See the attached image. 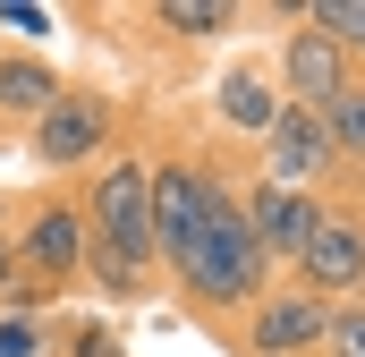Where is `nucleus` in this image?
Listing matches in <instances>:
<instances>
[{
    "instance_id": "9",
    "label": "nucleus",
    "mask_w": 365,
    "mask_h": 357,
    "mask_svg": "<svg viewBox=\"0 0 365 357\" xmlns=\"http://www.w3.org/2000/svg\"><path fill=\"white\" fill-rule=\"evenodd\" d=\"M247 178L306 187V196H331V187H349L340 154H331V128H323V111H306V102H280V119L264 128V145H255V171H247Z\"/></svg>"
},
{
    "instance_id": "1",
    "label": "nucleus",
    "mask_w": 365,
    "mask_h": 357,
    "mask_svg": "<svg viewBox=\"0 0 365 357\" xmlns=\"http://www.w3.org/2000/svg\"><path fill=\"white\" fill-rule=\"evenodd\" d=\"M86 289H102V306H145L162 289V256H153V154L128 128L119 154H102L86 178Z\"/></svg>"
},
{
    "instance_id": "7",
    "label": "nucleus",
    "mask_w": 365,
    "mask_h": 357,
    "mask_svg": "<svg viewBox=\"0 0 365 357\" xmlns=\"http://www.w3.org/2000/svg\"><path fill=\"white\" fill-rule=\"evenodd\" d=\"M212 111H204V136H221L230 154H247L255 162V145H264V128L280 119V77H272V51H230L221 69H212V94H204Z\"/></svg>"
},
{
    "instance_id": "5",
    "label": "nucleus",
    "mask_w": 365,
    "mask_h": 357,
    "mask_svg": "<svg viewBox=\"0 0 365 357\" xmlns=\"http://www.w3.org/2000/svg\"><path fill=\"white\" fill-rule=\"evenodd\" d=\"M255 17H272V26H280V34H272V77H280V102L331 111V102H340V94L365 77V69L340 51V43H323L314 26H297V9H289V0H264Z\"/></svg>"
},
{
    "instance_id": "16",
    "label": "nucleus",
    "mask_w": 365,
    "mask_h": 357,
    "mask_svg": "<svg viewBox=\"0 0 365 357\" xmlns=\"http://www.w3.org/2000/svg\"><path fill=\"white\" fill-rule=\"evenodd\" d=\"M0 26H26V34H43V26H51V9H26V0H0Z\"/></svg>"
},
{
    "instance_id": "15",
    "label": "nucleus",
    "mask_w": 365,
    "mask_h": 357,
    "mask_svg": "<svg viewBox=\"0 0 365 357\" xmlns=\"http://www.w3.org/2000/svg\"><path fill=\"white\" fill-rule=\"evenodd\" d=\"M323 357H365V298H340V306H331V341H323Z\"/></svg>"
},
{
    "instance_id": "13",
    "label": "nucleus",
    "mask_w": 365,
    "mask_h": 357,
    "mask_svg": "<svg viewBox=\"0 0 365 357\" xmlns=\"http://www.w3.org/2000/svg\"><path fill=\"white\" fill-rule=\"evenodd\" d=\"M51 357H128V341H119V323H110V315L60 306V315H51Z\"/></svg>"
},
{
    "instance_id": "10",
    "label": "nucleus",
    "mask_w": 365,
    "mask_h": 357,
    "mask_svg": "<svg viewBox=\"0 0 365 357\" xmlns=\"http://www.w3.org/2000/svg\"><path fill=\"white\" fill-rule=\"evenodd\" d=\"M119 26H136L128 43L136 51H212V43H230V34H247L255 26V9L247 0H136V9H110Z\"/></svg>"
},
{
    "instance_id": "2",
    "label": "nucleus",
    "mask_w": 365,
    "mask_h": 357,
    "mask_svg": "<svg viewBox=\"0 0 365 357\" xmlns=\"http://www.w3.org/2000/svg\"><path fill=\"white\" fill-rule=\"evenodd\" d=\"M9 256H17V281H9L0 315H60L86 289V196H77V178H43L17 204Z\"/></svg>"
},
{
    "instance_id": "18",
    "label": "nucleus",
    "mask_w": 365,
    "mask_h": 357,
    "mask_svg": "<svg viewBox=\"0 0 365 357\" xmlns=\"http://www.w3.org/2000/svg\"><path fill=\"white\" fill-rule=\"evenodd\" d=\"M9 221H17V196H9V187H0V238H9Z\"/></svg>"
},
{
    "instance_id": "11",
    "label": "nucleus",
    "mask_w": 365,
    "mask_h": 357,
    "mask_svg": "<svg viewBox=\"0 0 365 357\" xmlns=\"http://www.w3.org/2000/svg\"><path fill=\"white\" fill-rule=\"evenodd\" d=\"M323 204L331 196H306V187H272V178H238V213L255 230V247L272 256V272H289L306 256V238L323 230Z\"/></svg>"
},
{
    "instance_id": "14",
    "label": "nucleus",
    "mask_w": 365,
    "mask_h": 357,
    "mask_svg": "<svg viewBox=\"0 0 365 357\" xmlns=\"http://www.w3.org/2000/svg\"><path fill=\"white\" fill-rule=\"evenodd\" d=\"M0 357H51V315H0Z\"/></svg>"
},
{
    "instance_id": "12",
    "label": "nucleus",
    "mask_w": 365,
    "mask_h": 357,
    "mask_svg": "<svg viewBox=\"0 0 365 357\" xmlns=\"http://www.w3.org/2000/svg\"><path fill=\"white\" fill-rule=\"evenodd\" d=\"M60 86H68L60 60H43L34 43H0V128H34Z\"/></svg>"
},
{
    "instance_id": "17",
    "label": "nucleus",
    "mask_w": 365,
    "mask_h": 357,
    "mask_svg": "<svg viewBox=\"0 0 365 357\" xmlns=\"http://www.w3.org/2000/svg\"><path fill=\"white\" fill-rule=\"evenodd\" d=\"M9 281H17V256H9V238H0V306H9Z\"/></svg>"
},
{
    "instance_id": "8",
    "label": "nucleus",
    "mask_w": 365,
    "mask_h": 357,
    "mask_svg": "<svg viewBox=\"0 0 365 357\" xmlns=\"http://www.w3.org/2000/svg\"><path fill=\"white\" fill-rule=\"evenodd\" d=\"M289 281H306L314 298H365V187H331V204H323V230L306 238V256L289 264Z\"/></svg>"
},
{
    "instance_id": "6",
    "label": "nucleus",
    "mask_w": 365,
    "mask_h": 357,
    "mask_svg": "<svg viewBox=\"0 0 365 357\" xmlns=\"http://www.w3.org/2000/svg\"><path fill=\"white\" fill-rule=\"evenodd\" d=\"M323 341H331V298H314L306 281L280 272L272 289L238 315L230 357H323Z\"/></svg>"
},
{
    "instance_id": "3",
    "label": "nucleus",
    "mask_w": 365,
    "mask_h": 357,
    "mask_svg": "<svg viewBox=\"0 0 365 357\" xmlns=\"http://www.w3.org/2000/svg\"><path fill=\"white\" fill-rule=\"evenodd\" d=\"M272 281H280V272H272V256L255 247V230H247V213H238V204H230V213L187 247L179 264L162 272V289L187 306V323H204V332H221V341L238 332V315H247Z\"/></svg>"
},
{
    "instance_id": "4",
    "label": "nucleus",
    "mask_w": 365,
    "mask_h": 357,
    "mask_svg": "<svg viewBox=\"0 0 365 357\" xmlns=\"http://www.w3.org/2000/svg\"><path fill=\"white\" fill-rule=\"evenodd\" d=\"M128 128H136L128 94H110L102 77H68V86L43 102V119L26 128V154H34L43 178H86L102 154L128 145Z\"/></svg>"
}]
</instances>
